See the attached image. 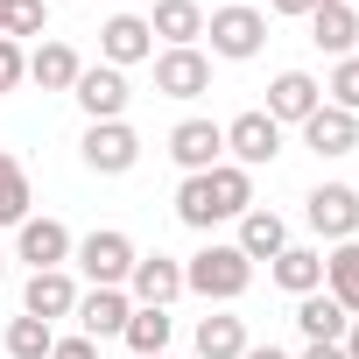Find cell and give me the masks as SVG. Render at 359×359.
I'll use <instances>...</instances> for the list:
<instances>
[{"mask_svg":"<svg viewBox=\"0 0 359 359\" xmlns=\"http://www.w3.org/2000/svg\"><path fill=\"white\" fill-rule=\"evenodd\" d=\"M169 331H176V324H169V310H141V303H134V317H127V331H120V338H127V352H134V359H162V352H169Z\"/></svg>","mask_w":359,"mask_h":359,"instance_id":"obj_26","label":"cell"},{"mask_svg":"<svg viewBox=\"0 0 359 359\" xmlns=\"http://www.w3.org/2000/svg\"><path fill=\"white\" fill-rule=\"evenodd\" d=\"M303 219H310V233L317 240H359V191L352 184H317L310 198H303Z\"/></svg>","mask_w":359,"mask_h":359,"instance_id":"obj_6","label":"cell"},{"mask_svg":"<svg viewBox=\"0 0 359 359\" xmlns=\"http://www.w3.org/2000/svg\"><path fill=\"white\" fill-rule=\"evenodd\" d=\"M303 359H345V345H303Z\"/></svg>","mask_w":359,"mask_h":359,"instance_id":"obj_34","label":"cell"},{"mask_svg":"<svg viewBox=\"0 0 359 359\" xmlns=\"http://www.w3.org/2000/svg\"><path fill=\"white\" fill-rule=\"evenodd\" d=\"M247 205H254V176H247L240 162H219V169L176 184V219H184L191 233H212L219 219H240Z\"/></svg>","mask_w":359,"mask_h":359,"instance_id":"obj_1","label":"cell"},{"mask_svg":"<svg viewBox=\"0 0 359 359\" xmlns=\"http://www.w3.org/2000/svg\"><path fill=\"white\" fill-rule=\"evenodd\" d=\"M240 8H247V0H240Z\"/></svg>","mask_w":359,"mask_h":359,"instance_id":"obj_40","label":"cell"},{"mask_svg":"<svg viewBox=\"0 0 359 359\" xmlns=\"http://www.w3.org/2000/svg\"><path fill=\"white\" fill-rule=\"evenodd\" d=\"M247 261H275L282 247H289V219L282 212H268V205H247L240 212V240H233Z\"/></svg>","mask_w":359,"mask_h":359,"instance_id":"obj_18","label":"cell"},{"mask_svg":"<svg viewBox=\"0 0 359 359\" xmlns=\"http://www.w3.org/2000/svg\"><path fill=\"white\" fill-rule=\"evenodd\" d=\"M317 8H352V0H317Z\"/></svg>","mask_w":359,"mask_h":359,"instance_id":"obj_37","label":"cell"},{"mask_svg":"<svg viewBox=\"0 0 359 359\" xmlns=\"http://www.w3.org/2000/svg\"><path fill=\"white\" fill-rule=\"evenodd\" d=\"M184 289L205 296V303H240V296L254 289V261H247L233 240H226V247L212 240V247H198V254L184 261Z\"/></svg>","mask_w":359,"mask_h":359,"instance_id":"obj_2","label":"cell"},{"mask_svg":"<svg viewBox=\"0 0 359 359\" xmlns=\"http://www.w3.org/2000/svg\"><path fill=\"white\" fill-rule=\"evenodd\" d=\"M240 352H247V317H226V310L198 317V359H240Z\"/></svg>","mask_w":359,"mask_h":359,"instance_id":"obj_25","label":"cell"},{"mask_svg":"<svg viewBox=\"0 0 359 359\" xmlns=\"http://www.w3.org/2000/svg\"><path fill=\"white\" fill-rule=\"evenodd\" d=\"M78 155H85V169H92V176H127V169L141 162V134H134L127 120H85Z\"/></svg>","mask_w":359,"mask_h":359,"instance_id":"obj_5","label":"cell"},{"mask_svg":"<svg viewBox=\"0 0 359 359\" xmlns=\"http://www.w3.org/2000/svg\"><path fill=\"white\" fill-rule=\"evenodd\" d=\"M268 15H317V0H268Z\"/></svg>","mask_w":359,"mask_h":359,"instance_id":"obj_33","label":"cell"},{"mask_svg":"<svg viewBox=\"0 0 359 359\" xmlns=\"http://www.w3.org/2000/svg\"><path fill=\"white\" fill-rule=\"evenodd\" d=\"M205 36H212V57L247 64V57H261V43H268V15H261V8H240V0H226L219 15H205Z\"/></svg>","mask_w":359,"mask_h":359,"instance_id":"obj_4","label":"cell"},{"mask_svg":"<svg viewBox=\"0 0 359 359\" xmlns=\"http://www.w3.org/2000/svg\"><path fill=\"white\" fill-rule=\"evenodd\" d=\"M71 99H78V113H85V120H127L134 85H127V71H113V64H85V71H78V85H71Z\"/></svg>","mask_w":359,"mask_h":359,"instance_id":"obj_7","label":"cell"},{"mask_svg":"<svg viewBox=\"0 0 359 359\" xmlns=\"http://www.w3.org/2000/svg\"><path fill=\"white\" fill-rule=\"evenodd\" d=\"M162 359H169V352H162Z\"/></svg>","mask_w":359,"mask_h":359,"instance_id":"obj_41","label":"cell"},{"mask_svg":"<svg viewBox=\"0 0 359 359\" xmlns=\"http://www.w3.org/2000/svg\"><path fill=\"white\" fill-rule=\"evenodd\" d=\"M275 155H282V127H275L261 106L240 113V120H226V162H240V169L254 176V169H268Z\"/></svg>","mask_w":359,"mask_h":359,"instance_id":"obj_8","label":"cell"},{"mask_svg":"<svg viewBox=\"0 0 359 359\" xmlns=\"http://www.w3.org/2000/svg\"><path fill=\"white\" fill-rule=\"evenodd\" d=\"M303 148H310V155H352V148H359V113L317 106V113L303 120Z\"/></svg>","mask_w":359,"mask_h":359,"instance_id":"obj_17","label":"cell"},{"mask_svg":"<svg viewBox=\"0 0 359 359\" xmlns=\"http://www.w3.org/2000/svg\"><path fill=\"white\" fill-rule=\"evenodd\" d=\"M268 275H275V289H289V296H317V289H324V254H317V247H282V254L268 261Z\"/></svg>","mask_w":359,"mask_h":359,"instance_id":"obj_21","label":"cell"},{"mask_svg":"<svg viewBox=\"0 0 359 359\" xmlns=\"http://www.w3.org/2000/svg\"><path fill=\"white\" fill-rule=\"evenodd\" d=\"M338 345H345V359H359V317L345 324V338H338Z\"/></svg>","mask_w":359,"mask_h":359,"instance_id":"obj_36","label":"cell"},{"mask_svg":"<svg viewBox=\"0 0 359 359\" xmlns=\"http://www.w3.org/2000/svg\"><path fill=\"white\" fill-rule=\"evenodd\" d=\"M50 345H57V324H43L29 310L8 324V359H50Z\"/></svg>","mask_w":359,"mask_h":359,"instance_id":"obj_28","label":"cell"},{"mask_svg":"<svg viewBox=\"0 0 359 359\" xmlns=\"http://www.w3.org/2000/svg\"><path fill=\"white\" fill-rule=\"evenodd\" d=\"M50 359H99V345L78 331V338H57V345H50Z\"/></svg>","mask_w":359,"mask_h":359,"instance_id":"obj_32","label":"cell"},{"mask_svg":"<svg viewBox=\"0 0 359 359\" xmlns=\"http://www.w3.org/2000/svg\"><path fill=\"white\" fill-rule=\"evenodd\" d=\"M0 275H8V247H0Z\"/></svg>","mask_w":359,"mask_h":359,"instance_id":"obj_39","label":"cell"},{"mask_svg":"<svg viewBox=\"0 0 359 359\" xmlns=\"http://www.w3.org/2000/svg\"><path fill=\"white\" fill-rule=\"evenodd\" d=\"M169 162L184 169V176H205L226 162V127L219 120H176L169 127Z\"/></svg>","mask_w":359,"mask_h":359,"instance_id":"obj_9","label":"cell"},{"mask_svg":"<svg viewBox=\"0 0 359 359\" xmlns=\"http://www.w3.org/2000/svg\"><path fill=\"white\" fill-rule=\"evenodd\" d=\"M29 205H36V191H29V169L0 148V226H22L29 219Z\"/></svg>","mask_w":359,"mask_h":359,"instance_id":"obj_27","label":"cell"},{"mask_svg":"<svg viewBox=\"0 0 359 359\" xmlns=\"http://www.w3.org/2000/svg\"><path fill=\"white\" fill-rule=\"evenodd\" d=\"M50 29V0H8V29H0V36H43Z\"/></svg>","mask_w":359,"mask_h":359,"instance_id":"obj_30","label":"cell"},{"mask_svg":"<svg viewBox=\"0 0 359 359\" xmlns=\"http://www.w3.org/2000/svg\"><path fill=\"white\" fill-rule=\"evenodd\" d=\"M324 296H331L345 317H359V240H338V247L324 254Z\"/></svg>","mask_w":359,"mask_h":359,"instance_id":"obj_22","label":"cell"},{"mask_svg":"<svg viewBox=\"0 0 359 359\" xmlns=\"http://www.w3.org/2000/svg\"><path fill=\"white\" fill-rule=\"evenodd\" d=\"M71 317H78V331H85L92 345H106V338H120V331H127V317H134V296H127V289H85Z\"/></svg>","mask_w":359,"mask_h":359,"instance_id":"obj_15","label":"cell"},{"mask_svg":"<svg viewBox=\"0 0 359 359\" xmlns=\"http://www.w3.org/2000/svg\"><path fill=\"white\" fill-rule=\"evenodd\" d=\"M148 57H155V29H148V15H113V22L99 29V64L127 71V64H148Z\"/></svg>","mask_w":359,"mask_h":359,"instance_id":"obj_13","label":"cell"},{"mask_svg":"<svg viewBox=\"0 0 359 359\" xmlns=\"http://www.w3.org/2000/svg\"><path fill=\"white\" fill-rule=\"evenodd\" d=\"M71 247H78V240H71V226H64V219H36V212H29V219L15 226V261H29V275L64 268V261H71Z\"/></svg>","mask_w":359,"mask_h":359,"instance_id":"obj_10","label":"cell"},{"mask_svg":"<svg viewBox=\"0 0 359 359\" xmlns=\"http://www.w3.org/2000/svg\"><path fill=\"white\" fill-rule=\"evenodd\" d=\"M127 296L141 310H169L176 296H184V261H169V254H141L134 275H127Z\"/></svg>","mask_w":359,"mask_h":359,"instance_id":"obj_12","label":"cell"},{"mask_svg":"<svg viewBox=\"0 0 359 359\" xmlns=\"http://www.w3.org/2000/svg\"><path fill=\"white\" fill-rule=\"evenodd\" d=\"M240 359H289V352H282V345H247Z\"/></svg>","mask_w":359,"mask_h":359,"instance_id":"obj_35","label":"cell"},{"mask_svg":"<svg viewBox=\"0 0 359 359\" xmlns=\"http://www.w3.org/2000/svg\"><path fill=\"white\" fill-rule=\"evenodd\" d=\"M0 29H8V0H0Z\"/></svg>","mask_w":359,"mask_h":359,"instance_id":"obj_38","label":"cell"},{"mask_svg":"<svg viewBox=\"0 0 359 359\" xmlns=\"http://www.w3.org/2000/svg\"><path fill=\"white\" fill-rule=\"evenodd\" d=\"M78 282H71V268H43V275H29V289H22V310L29 317H43V324H57V317H71L78 310Z\"/></svg>","mask_w":359,"mask_h":359,"instance_id":"obj_16","label":"cell"},{"mask_svg":"<svg viewBox=\"0 0 359 359\" xmlns=\"http://www.w3.org/2000/svg\"><path fill=\"white\" fill-rule=\"evenodd\" d=\"M324 106L359 113V57H338V71H331V85H324Z\"/></svg>","mask_w":359,"mask_h":359,"instance_id":"obj_29","label":"cell"},{"mask_svg":"<svg viewBox=\"0 0 359 359\" xmlns=\"http://www.w3.org/2000/svg\"><path fill=\"white\" fill-rule=\"evenodd\" d=\"M310 43L331 57H359V8H317L310 15Z\"/></svg>","mask_w":359,"mask_h":359,"instance_id":"obj_23","label":"cell"},{"mask_svg":"<svg viewBox=\"0 0 359 359\" xmlns=\"http://www.w3.org/2000/svg\"><path fill=\"white\" fill-rule=\"evenodd\" d=\"M317 106H324V85H317L310 71H282V78L268 85V106H261V113H268L275 127H303Z\"/></svg>","mask_w":359,"mask_h":359,"instance_id":"obj_14","label":"cell"},{"mask_svg":"<svg viewBox=\"0 0 359 359\" xmlns=\"http://www.w3.org/2000/svg\"><path fill=\"white\" fill-rule=\"evenodd\" d=\"M22 78H29V50H22L15 36H0V92H15Z\"/></svg>","mask_w":359,"mask_h":359,"instance_id":"obj_31","label":"cell"},{"mask_svg":"<svg viewBox=\"0 0 359 359\" xmlns=\"http://www.w3.org/2000/svg\"><path fill=\"white\" fill-rule=\"evenodd\" d=\"M148 29L162 36V50H198V36H205V8H198V0H155Z\"/></svg>","mask_w":359,"mask_h":359,"instance_id":"obj_19","label":"cell"},{"mask_svg":"<svg viewBox=\"0 0 359 359\" xmlns=\"http://www.w3.org/2000/svg\"><path fill=\"white\" fill-rule=\"evenodd\" d=\"M148 64H155V92L162 99H205L212 92V57L205 50H162Z\"/></svg>","mask_w":359,"mask_h":359,"instance_id":"obj_11","label":"cell"},{"mask_svg":"<svg viewBox=\"0 0 359 359\" xmlns=\"http://www.w3.org/2000/svg\"><path fill=\"white\" fill-rule=\"evenodd\" d=\"M78 71H85V57H78L71 43H57V36L29 50V78H36L43 92H71V85H78Z\"/></svg>","mask_w":359,"mask_h":359,"instance_id":"obj_20","label":"cell"},{"mask_svg":"<svg viewBox=\"0 0 359 359\" xmlns=\"http://www.w3.org/2000/svg\"><path fill=\"white\" fill-rule=\"evenodd\" d=\"M71 261L92 275V289H127V275H134V240L120 233V226H99V233H85L78 247H71Z\"/></svg>","mask_w":359,"mask_h":359,"instance_id":"obj_3","label":"cell"},{"mask_svg":"<svg viewBox=\"0 0 359 359\" xmlns=\"http://www.w3.org/2000/svg\"><path fill=\"white\" fill-rule=\"evenodd\" d=\"M345 324H352V317H345L324 289H317V296H296V331H303L310 345H338V338H345Z\"/></svg>","mask_w":359,"mask_h":359,"instance_id":"obj_24","label":"cell"}]
</instances>
